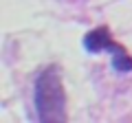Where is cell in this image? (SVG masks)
<instances>
[{
	"instance_id": "obj_1",
	"label": "cell",
	"mask_w": 132,
	"mask_h": 123,
	"mask_svg": "<svg viewBox=\"0 0 132 123\" xmlns=\"http://www.w3.org/2000/svg\"><path fill=\"white\" fill-rule=\"evenodd\" d=\"M35 110L40 121H66V92L57 66H48L35 79Z\"/></svg>"
},
{
	"instance_id": "obj_2",
	"label": "cell",
	"mask_w": 132,
	"mask_h": 123,
	"mask_svg": "<svg viewBox=\"0 0 132 123\" xmlns=\"http://www.w3.org/2000/svg\"><path fill=\"white\" fill-rule=\"evenodd\" d=\"M84 48L90 51V53L110 51V53H112V66H114V71H119V73L132 71V57H130V53H128L121 44H117L112 40V33H110L108 27H97V29H93L90 33H86Z\"/></svg>"
}]
</instances>
